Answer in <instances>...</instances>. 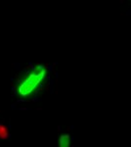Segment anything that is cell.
Wrapping results in <instances>:
<instances>
[{
  "instance_id": "6da1fadb",
  "label": "cell",
  "mask_w": 131,
  "mask_h": 147,
  "mask_svg": "<svg viewBox=\"0 0 131 147\" xmlns=\"http://www.w3.org/2000/svg\"><path fill=\"white\" fill-rule=\"evenodd\" d=\"M47 77V69L43 65H38L30 71L18 82L16 87L17 94L20 98H30L40 87Z\"/></svg>"
},
{
  "instance_id": "7a4b0ae2",
  "label": "cell",
  "mask_w": 131,
  "mask_h": 147,
  "mask_svg": "<svg viewBox=\"0 0 131 147\" xmlns=\"http://www.w3.org/2000/svg\"><path fill=\"white\" fill-rule=\"evenodd\" d=\"M71 137L70 134H62L59 138V147H71Z\"/></svg>"
},
{
  "instance_id": "3957f363",
  "label": "cell",
  "mask_w": 131,
  "mask_h": 147,
  "mask_svg": "<svg viewBox=\"0 0 131 147\" xmlns=\"http://www.w3.org/2000/svg\"><path fill=\"white\" fill-rule=\"evenodd\" d=\"M10 137V129L5 124L0 123V139L6 140Z\"/></svg>"
}]
</instances>
